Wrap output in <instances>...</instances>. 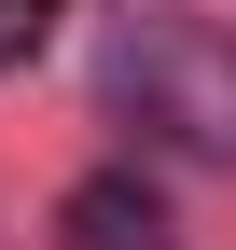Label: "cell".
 Instances as JSON below:
<instances>
[{
	"label": "cell",
	"instance_id": "obj_3",
	"mask_svg": "<svg viewBox=\"0 0 236 250\" xmlns=\"http://www.w3.org/2000/svg\"><path fill=\"white\" fill-rule=\"evenodd\" d=\"M42 28H56V0H0V70H28V56H42Z\"/></svg>",
	"mask_w": 236,
	"mask_h": 250
},
{
	"label": "cell",
	"instance_id": "obj_1",
	"mask_svg": "<svg viewBox=\"0 0 236 250\" xmlns=\"http://www.w3.org/2000/svg\"><path fill=\"white\" fill-rule=\"evenodd\" d=\"M111 111H139L181 153H236V42L222 28H125L111 42Z\"/></svg>",
	"mask_w": 236,
	"mask_h": 250
},
{
	"label": "cell",
	"instance_id": "obj_2",
	"mask_svg": "<svg viewBox=\"0 0 236 250\" xmlns=\"http://www.w3.org/2000/svg\"><path fill=\"white\" fill-rule=\"evenodd\" d=\"M56 250H167V195L139 167H83L56 195Z\"/></svg>",
	"mask_w": 236,
	"mask_h": 250
}]
</instances>
